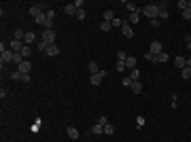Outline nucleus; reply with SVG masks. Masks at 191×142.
<instances>
[{
    "label": "nucleus",
    "mask_w": 191,
    "mask_h": 142,
    "mask_svg": "<svg viewBox=\"0 0 191 142\" xmlns=\"http://www.w3.org/2000/svg\"><path fill=\"white\" fill-rule=\"evenodd\" d=\"M142 13H145L149 19H157L159 17V7L157 4H147L145 9H142Z\"/></svg>",
    "instance_id": "nucleus-1"
},
{
    "label": "nucleus",
    "mask_w": 191,
    "mask_h": 142,
    "mask_svg": "<svg viewBox=\"0 0 191 142\" xmlns=\"http://www.w3.org/2000/svg\"><path fill=\"white\" fill-rule=\"evenodd\" d=\"M40 40L47 42V45H55V30H43Z\"/></svg>",
    "instance_id": "nucleus-2"
},
{
    "label": "nucleus",
    "mask_w": 191,
    "mask_h": 142,
    "mask_svg": "<svg viewBox=\"0 0 191 142\" xmlns=\"http://www.w3.org/2000/svg\"><path fill=\"white\" fill-rule=\"evenodd\" d=\"M13 57H15V53H13L11 49H4L2 53H0V62H2V66L9 64V62H13Z\"/></svg>",
    "instance_id": "nucleus-3"
},
{
    "label": "nucleus",
    "mask_w": 191,
    "mask_h": 142,
    "mask_svg": "<svg viewBox=\"0 0 191 142\" xmlns=\"http://www.w3.org/2000/svg\"><path fill=\"white\" fill-rule=\"evenodd\" d=\"M149 51H151V53L157 57V55L163 51V49H161V42H159V40H151V45H149Z\"/></svg>",
    "instance_id": "nucleus-4"
},
{
    "label": "nucleus",
    "mask_w": 191,
    "mask_h": 142,
    "mask_svg": "<svg viewBox=\"0 0 191 142\" xmlns=\"http://www.w3.org/2000/svg\"><path fill=\"white\" fill-rule=\"evenodd\" d=\"M9 49L13 51V53H21V49H23V40H11V45H9Z\"/></svg>",
    "instance_id": "nucleus-5"
},
{
    "label": "nucleus",
    "mask_w": 191,
    "mask_h": 142,
    "mask_svg": "<svg viewBox=\"0 0 191 142\" xmlns=\"http://www.w3.org/2000/svg\"><path fill=\"white\" fill-rule=\"evenodd\" d=\"M121 32H123V36H125V38H132V36H134V30H132L130 23H128V19H125L123 26H121Z\"/></svg>",
    "instance_id": "nucleus-6"
},
{
    "label": "nucleus",
    "mask_w": 191,
    "mask_h": 142,
    "mask_svg": "<svg viewBox=\"0 0 191 142\" xmlns=\"http://www.w3.org/2000/svg\"><path fill=\"white\" fill-rule=\"evenodd\" d=\"M66 134H68V138H70V140H77V138L81 136V134H79V129H77V127H72V125H68V127H66Z\"/></svg>",
    "instance_id": "nucleus-7"
},
{
    "label": "nucleus",
    "mask_w": 191,
    "mask_h": 142,
    "mask_svg": "<svg viewBox=\"0 0 191 142\" xmlns=\"http://www.w3.org/2000/svg\"><path fill=\"white\" fill-rule=\"evenodd\" d=\"M157 7H159V19H168V17H170V11L166 9V7H168L166 2H161V4H157Z\"/></svg>",
    "instance_id": "nucleus-8"
},
{
    "label": "nucleus",
    "mask_w": 191,
    "mask_h": 142,
    "mask_svg": "<svg viewBox=\"0 0 191 142\" xmlns=\"http://www.w3.org/2000/svg\"><path fill=\"white\" fill-rule=\"evenodd\" d=\"M30 70H32V64H30L28 59H23V62L19 64V72H21V74H28Z\"/></svg>",
    "instance_id": "nucleus-9"
},
{
    "label": "nucleus",
    "mask_w": 191,
    "mask_h": 142,
    "mask_svg": "<svg viewBox=\"0 0 191 142\" xmlns=\"http://www.w3.org/2000/svg\"><path fill=\"white\" fill-rule=\"evenodd\" d=\"M45 53L49 55V57H55V55H60V47H57V45H49Z\"/></svg>",
    "instance_id": "nucleus-10"
},
{
    "label": "nucleus",
    "mask_w": 191,
    "mask_h": 142,
    "mask_svg": "<svg viewBox=\"0 0 191 142\" xmlns=\"http://www.w3.org/2000/svg\"><path fill=\"white\" fill-rule=\"evenodd\" d=\"M89 134H93V136H100V134H104V125H100V123H96V125H91Z\"/></svg>",
    "instance_id": "nucleus-11"
},
{
    "label": "nucleus",
    "mask_w": 191,
    "mask_h": 142,
    "mask_svg": "<svg viewBox=\"0 0 191 142\" xmlns=\"http://www.w3.org/2000/svg\"><path fill=\"white\" fill-rule=\"evenodd\" d=\"M36 42V34L34 32H26V36H23V45H32Z\"/></svg>",
    "instance_id": "nucleus-12"
},
{
    "label": "nucleus",
    "mask_w": 191,
    "mask_h": 142,
    "mask_svg": "<svg viewBox=\"0 0 191 142\" xmlns=\"http://www.w3.org/2000/svg\"><path fill=\"white\" fill-rule=\"evenodd\" d=\"M174 66L183 70V68L187 66V57H181V55H176V57H174Z\"/></svg>",
    "instance_id": "nucleus-13"
},
{
    "label": "nucleus",
    "mask_w": 191,
    "mask_h": 142,
    "mask_svg": "<svg viewBox=\"0 0 191 142\" xmlns=\"http://www.w3.org/2000/svg\"><path fill=\"white\" fill-rule=\"evenodd\" d=\"M77 11H79V9L75 7V2H72V4H66V7H64V13H66V15H77Z\"/></svg>",
    "instance_id": "nucleus-14"
},
{
    "label": "nucleus",
    "mask_w": 191,
    "mask_h": 142,
    "mask_svg": "<svg viewBox=\"0 0 191 142\" xmlns=\"http://www.w3.org/2000/svg\"><path fill=\"white\" fill-rule=\"evenodd\" d=\"M34 21L38 23V26H43V28H45V26H47V15H45V13H40V15H36V17H34Z\"/></svg>",
    "instance_id": "nucleus-15"
},
{
    "label": "nucleus",
    "mask_w": 191,
    "mask_h": 142,
    "mask_svg": "<svg viewBox=\"0 0 191 142\" xmlns=\"http://www.w3.org/2000/svg\"><path fill=\"white\" fill-rule=\"evenodd\" d=\"M89 83H91L93 87H98V85L102 83V77H100V74H91V77H89Z\"/></svg>",
    "instance_id": "nucleus-16"
},
{
    "label": "nucleus",
    "mask_w": 191,
    "mask_h": 142,
    "mask_svg": "<svg viewBox=\"0 0 191 142\" xmlns=\"http://www.w3.org/2000/svg\"><path fill=\"white\" fill-rule=\"evenodd\" d=\"M176 7H178L181 11H187V9H191V2H189V0H178Z\"/></svg>",
    "instance_id": "nucleus-17"
},
{
    "label": "nucleus",
    "mask_w": 191,
    "mask_h": 142,
    "mask_svg": "<svg viewBox=\"0 0 191 142\" xmlns=\"http://www.w3.org/2000/svg\"><path fill=\"white\" fill-rule=\"evenodd\" d=\"M40 13H43V7H40V4H34V7H30V15H32V17L40 15Z\"/></svg>",
    "instance_id": "nucleus-18"
},
{
    "label": "nucleus",
    "mask_w": 191,
    "mask_h": 142,
    "mask_svg": "<svg viewBox=\"0 0 191 142\" xmlns=\"http://www.w3.org/2000/svg\"><path fill=\"white\" fill-rule=\"evenodd\" d=\"M125 68H130V70H134V68H136V57H132V55H128V59H125Z\"/></svg>",
    "instance_id": "nucleus-19"
},
{
    "label": "nucleus",
    "mask_w": 191,
    "mask_h": 142,
    "mask_svg": "<svg viewBox=\"0 0 191 142\" xmlns=\"http://www.w3.org/2000/svg\"><path fill=\"white\" fill-rule=\"evenodd\" d=\"M130 89H132V93H140V91H142L140 81H132V87H130Z\"/></svg>",
    "instance_id": "nucleus-20"
},
{
    "label": "nucleus",
    "mask_w": 191,
    "mask_h": 142,
    "mask_svg": "<svg viewBox=\"0 0 191 142\" xmlns=\"http://www.w3.org/2000/svg\"><path fill=\"white\" fill-rule=\"evenodd\" d=\"M181 79H185V81L191 79V68H189V66H185V68L181 70Z\"/></svg>",
    "instance_id": "nucleus-21"
},
{
    "label": "nucleus",
    "mask_w": 191,
    "mask_h": 142,
    "mask_svg": "<svg viewBox=\"0 0 191 142\" xmlns=\"http://www.w3.org/2000/svg\"><path fill=\"white\" fill-rule=\"evenodd\" d=\"M87 68H89V74H98V72H100V68H98V64H96V62H89Z\"/></svg>",
    "instance_id": "nucleus-22"
},
{
    "label": "nucleus",
    "mask_w": 191,
    "mask_h": 142,
    "mask_svg": "<svg viewBox=\"0 0 191 142\" xmlns=\"http://www.w3.org/2000/svg\"><path fill=\"white\" fill-rule=\"evenodd\" d=\"M100 30H102V32H110V30H113V23H110V21H102V23H100Z\"/></svg>",
    "instance_id": "nucleus-23"
},
{
    "label": "nucleus",
    "mask_w": 191,
    "mask_h": 142,
    "mask_svg": "<svg viewBox=\"0 0 191 142\" xmlns=\"http://www.w3.org/2000/svg\"><path fill=\"white\" fill-rule=\"evenodd\" d=\"M21 55H23V59L32 55V49H30V45H23V49H21Z\"/></svg>",
    "instance_id": "nucleus-24"
},
{
    "label": "nucleus",
    "mask_w": 191,
    "mask_h": 142,
    "mask_svg": "<svg viewBox=\"0 0 191 142\" xmlns=\"http://www.w3.org/2000/svg\"><path fill=\"white\" fill-rule=\"evenodd\" d=\"M113 19H115V11L106 9V11H104V21H113Z\"/></svg>",
    "instance_id": "nucleus-25"
},
{
    "label": "nucleus",
    "mask_w": 191,
    "mask_h": 142,
    "mask_svg": "<svg viewBox=\"0 0 191 142\" xmlns=\"http://www.w3.org/2000/svg\"><path fill=\"white\" fill-rule=\"evenodd\" d=\"M138 21H140V13L136 11V13H132V15H130V19H128V23H138Z\"/></svg>",
    "instance_id": "nucleus-26"
},
{
    "label": "nucleus",
    "mask_w": 191,
    "mask_h": 142,
    "mask_svg": "<svg viewBox=\"0 0 191 142\" xmlns=\"http://www.w3.org/2000/svg\"><path fill=\"white\" fill-rule=\"evenodd\" d=\"M110 23H113V28H121L123 23H125V19H119V17H115V19L110 21Z\"/></svg>",
    "instance_id": "nucleus-27"
},
{
    "label": "nucleus",
    "mask_w": 191,
    "mask_h": 142,
    "mask_svg": "<svg viewBox=\"0 0 191 142\" xmlns=\"http://www.w3.org/2000/svg\"><path fill=\"white\" fill-rule=\"evenodd\" d=\"M104 134H106V136H113V134H115V125L106 123V125H104Z\"/></svg>",
    "instance_id": "nucleus-28"
},
{
    "label": "nucleus",
    "mask_w": 191,
    "mask_h": 142,
    "mask_svg": "<svg viewBox=\"0 0 191 142\" xmlns=\"http://www.w3.org/2000/svg\"><path fill=\"white\" fill-rule=\"evenodd\" d=\"M168 59H170V55L166 53V51H161V53L157 55V62H161V64H163V62H168Z\"/></svg>",
    "instance_id": "nucleus-29"
},
{
    "label": "nucleus",
    "mask_w": 191,
    "mask_h": 142,
    "mask_svg": "<svg viewBox=\"0 0 191 142\" xmlns=\"http://www.w3.org/2000/svg\"><path fill=\"white\" fill-rule=\"evenodd\" d=\"M128 77H130L132 81H138V79H140V72H138V70L134 68V70H130V74H128Z\"/></svg>",
    "instance_id": "nucleus-30"
},
{
    "label": "nucleus",
    "mask_w": 191,
    "mask_h": 142,
    "mask_svg": "<svg viewBox=\"0 0 191 142\" xmlns=\"http://www.w3.org/2000/svg\"><path fill=\"white\" fill-rule=\"evenodd\" d=\"M115 68H117V72H125V70H128V68H125V62H117Z\"/></svg>",
    "instance_id": "nucleus-31"
},
{
    "label": "nucleus",
    "mask_w": 191,
    "mask_h": 142,
    "mask_svg": "<svg viewBox=\"0 0 191 142\" xmlns=\"http://www.w3.org/2000/svg\"><path fill=\"white\" fill-rule=\"evenodd\" d=\"M145 57H147V62H151V64H155V62H157V57H155L151 51H147V53H145Z\"/></svg>",
    "instance_id": "nucleus-32"
},
{
    "label": "nucleus",
    "mask_w": 191,
    "mask_h": 142,
    "mask_svg": "<svg viewBox=\"0 0 191 142\" xmlns=\"http://www.w3.org/2000/svg\"><path fill=\"white\" fill-rule=\"evenodd\" d=\"M40 125H43V121H40V119H34V123H32V132H38Z\"/></svg>",
    "instance_id": "nucleus-33"
},
{
    "label": "nucleus",
    "mask_w": 191,
    "mask_h": 142,
    "mask_svg": "<svg viewBox=\"0 0 191 142\" xmlns=\"http://www.w3.org/2000/svg\"><path fill=\"white\" fill-rule=\"evenodd\" d=\"M125 59H128V53L125 51H119L117 53V62H125Z\"/></svg>",
    "instance_id": "nucleus-34"
},
{
    "label": "nucleus",
    "mask_w": 191,
    "mask_h": 142,
    "mask_svg": "<svg viewBox=\"0 0 191 142\" xmlns=\"http://www.w3.org/2000/svg\"><path fill=\"white\" fill-rule=\"evenodd\" d=\"M23 36H26V32H23V30H15V38H17V40H23Z\"/></svg>",
    "instance_id": "nucleus-35"
},
{
    "label": "nucleus",
    "mask_w": 191,
    "mask_h": 142,
    "mask_svg": "<svg viewBox=\"0 0 191 142\" xmlns=\"http://www.w3.org/2000/svg\"><path fill=\"white\" fill-rule=\"evenodd\" d=\"M125 9H130L132 13H136V11H138V7H136L134 2H125Z\"/></svg>",
    "instance_id": "nucleus-36"
},
{
    "label": "nucleus",
    "mask_w": 191,
    "mask_h": 142,
    "mask_svg": "<svg viewBox=\"0 0 191 142\" xmlns=\"http://www.w3.org/2000/svg\"><path fill=\"white\" fill-rule=\"evenodd\" d=\"M75 17H77V19H85V9H79Z\"/></svg>",
    "instance_id": "nucleus-37"
},
{
    "label": "nucleus",
    "mask_w": 191,
    "mask_h": 142,
    "mask_svg": "<svg viewBox=\"0 0 191 142\" xmlns=\"http://www.w3.org/2000/svg\"><path fill=\"white\" fill-rule=\"evenodd\" d=\"M121 83H123V87H132V79H130V77H123Z\"/></svg>",
    "instance_id": "nucleus-38"
},
{
    "label": "nucleus",
    "mask_w": 191,
    "mask_h": 142,
    "mask_svg": "<svg viewBox=\"0 0 191 142\" xmlns=\"http://www.w3.org/2000/svg\"><path fill=\"white\" fill-rule=\"evenodd\" d=\"M142 125H145V119H142V117H136V127L140 129Z\"/></svg>",
    "instance_id": "nucleus-39"
},
{
    "label": "nucleus",
    "mask_w": 191,
    "mask_h": 142,
    "mask_svg": "<svg viewBox=\"0 0 191 142\" xmlns=\"http://www.w3.org/2000/svg\"><path fill=\"white\" fill-rule=\"evenodd\" d=\"M47 47H49V45H47V42L38 40V51H47Z\"/></svg>",
    "instance_id": "nucleus-40"
},
{
    "label": "nucleus",
    "mask_w": 191,
    "mask_h": 142,
    "mask_svg": "<svg viewBox=\"0 0 191 142\" xmlns=\"http://www.w3.org/2000/svg\"><path fill=\"white\" fill-rule=\"evenodd\" d=\"M11 79H15V81H19V79H21V72H19V70H17V72H11Z\"/></svg>",
    "instance_id": "nucleus-41"
},
{
    "label": "nucleus",
    "mask_w": 191,
    "mask_h": 142,
    "mask_svg": "<svg viewBox=\"0 0 191 142\" xmlns=\"http://www.w3.org/2000/svg\"><path fill=\"white\" fill-rule=\"evenodd\" d=\"M183 19H191V9H187V11H183Z\"/></svg>",
    "instance_id": "nucleus-42"
},
{
    "label": "nucleus",
    "mask_w": 191,
    "mask_h": 142,
    "mask_svg": "<svg viewBox=\"0 0 191 142\" xmlns=\"http://www.w3.org/2000/svg\"><path fill=\"white\" fill-rule=\"evenodd\" d=\"M149 23H151V26H153V28H157V26H159V17H157V19H151Z\"/></svg>",
    "instance_id": "nucleus-43"
},
{
    "label": "nucleus",
    "mask_w": 191,
    "mask_h": 142,
    "mask_svg": "<svg viewBox=\"0 0 191 142\" xmlns=\"http://www.w3.org/2000/svg\"><path fill=\"white\" fill-rule=\"evenodd\" d=\"M75 7H77V9H83V7H85V2H83V0H77Z\"/></svg>",
    "instance_id": "nucleus-44"
},
{
    "label": "nucleus",
    "mask_w": 191,
    "mask_h": 142,
    "mask_svg": "<svg viewBox=\"0 0 191 142\" xmlns=\"http://www.w3.org/2000/svg\"><path fill=\"white\" fill-rule=\"evenodd\" d=\"M21 81L23 83H30V74H21Z\"/></svg>",
    "instance_id": "nucleus-45"
},
{
    "label": "nucleus",
    "mask_w": 191,
    "mask_h": 142,
    "mask_svg": "<svg viewBox=\"0 0 191 142\" xmlns=\"http://www.w3.org/2000/svg\"><path fill=\"white\" fill-rule=\"evenodd\" d=\"M98 123H100V125H106L108 121H106V117H100V119H98Z\"/></svg>",
    "instance_id": "nucleus-46"
},
{
    "label": "nucleus",
    "mask_w": 191,
    "mask_h": 142,
    "mask_svg": "<svg viewBox=\"0 0 191 142\" xmlns=\"http://www.w3.org/2000/svg\"><path fill=\"white\" fill-rule=\"evenodd\" d=\"M187 66H189V68H191V57H187Z\"/></svg>",
    "instance_id": "nucleus-47"
}]
</instances>
